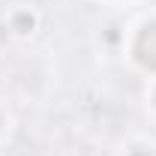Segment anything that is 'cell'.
<instances>
[{
    "instance_id": "cell-3",
    "label": "cell",
    "mask_w": 156,
    "mask_h": 156,
    "mask_svg": "<svg viewBox=\"0 0 156 156\" xmlns=\"http://www.w3.org/2000/svg\"><path fill=\"white\" fill-rule=\"evenodd\" d=\"M12 123H15L12 108L6 105V99H0V147L9 141V135H12Z\"/></svg>"
},
{
    "instance_id": "cell-4",
    "label": "cell",
    "mask_w": 156,
    "mask_h": 156,
    "mask_svg": "<svg viewBox=\"0 0 156 156\" xmlns=\"http://www.w3.org/2000/svg\"><path fill=\"white\" fill-rule=\"evenodd\" d=\"M144 108L156 120V78H147V84H144Z\"/></svg>"
},
{
    "instance_id": "cell-2",
    "label": "cell",
    "mask_w": 156,
    "mask_h": 156,
    "mask_svg": "<svg viewBox=\"0 0 156 156\" xmlns=\"http://www.w3.org/2000/svg\"><path fill=\"white\" fill-rule=\"evenodd\" d=\"M42 9L36 3H12L3 15V27L15 42H30L42 30Z\"/></svg>"
},
{
    "instance_id": "cell-5",
    "label": "cell",
    "mask_w": 156,
    "mask_h": 156,
    "mask_svg": "<svg viewBox=\"0 0 156 156\" xmlns=\"http://www.w3.org/2000/svg\"><path fill=\"white\" fill-rule=\"evenodd\" d=\"M126 156H156V150L147 147V144H132V147L126 150Z\"/></svg>"
},
{
    "instance_id": "cell-1",
    "label": "cell",
    "mask_w": 156,
    "mask_h": 156,
    "mask_svg": "<svg viewBox=\"0 0 156 156\" xmlns=\"http://www.w3.org/2000/svg\"><path fill=\"white\" fill-rule=\"evenodd\" d=\"M120 51L135 72H141L144 78H156V9L138 15L132 24L123 27Z\"/></svg>"
}]
</instances>
